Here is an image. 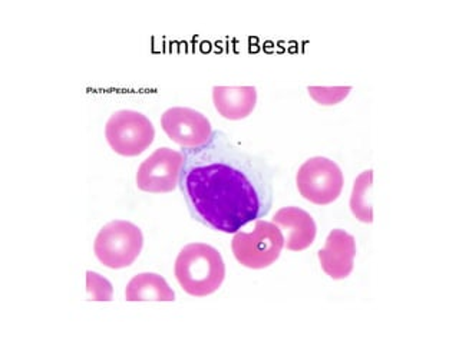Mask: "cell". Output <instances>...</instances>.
Here are the masks:
<instances>
[{"label": "cell", "mask_w": 459, "mask_h": 344, "mask_svg": "<svg viewBox=\"0 0 459 344\" xmlns=\"http://www.w3.org/2000/svg\"><path fill=\"white\" fill-rule=\"evenodd\" d=\"M307 92L317 104L333 107L348 98L351 86H308Z\"/></svg>", "instance_id": "14"}, {"label": "cell", "mask_w": 459, "mask_h": 344, "mask_svg": "<svg viewBox=\"0 0 459 344\" xmlns=\"http://www.w3.org/2000/svg\"><path fill=\"white\" fill-rule=\"evenodd\" d=\"M373 186V171L368 169L363 171L353 184V190L351 195V214L355 215V219L365 224H372L373 222V207L370 202V191Z\"/></svg>", "instance_id": "13"}, {"label": "cell", "mask_w": 459, "mask_h": 344, "mask_svg": "<svg viewBox=\"0 0 459 344\" xmlns=\"http://www.w3.org/2000/svg\"><path fill=\"white\" fill-rule=\"evenodd\" d=\"M283 234L284 247L289 251H303L316 238V222L312 215L299 207L280 208L273 221Z\"/></svg>", "instance_id": "10"}, {"label": "cell", "mask_w": 459, "mask_h": 344, "mask_svg": "<svg viewBox=\"0 0 459 344\" xmlns=\"http://www.w3.org/2000/svg\"><path fill=\"white\" fill-rule=\"evenodd\" d=\"M143 236L133 222L115 219L108 222L98 233L93 251L105 267L121 270L129 267L141 254Z\"/></svg>", "instance_id": "3"}, {"label": "cell", "mask_w": 459, "mask_h": 344, "mask_svg": "<svg viewBox=\"0 0 459 344\" xmlns=\"http://www.w3.org/2000/svg\"><path fill=\"white\" fill-rule=\"evenodd\" d=\"M323 271L330 279L344 280L351 276L355 267L356 240L355 236L344 229L336 228L330 231L326 244L317 253Z\"/></svg>", "instance_id": "9"}, {"label": "cell", "mask_w": 459, "mask_h": 344, "mask_svg": "<svg viewBox=\"0 0 459 344\" xmlns=\"http://www.w3.org/2000/svg\"><path fill=\"white\" fill-rule=\"evenodd\" d=\"M179 287L193 297H207L221 287L226 264L219 250L204 243H191L179 251L176 260Z\"/></svg>", "instance_id": "2"}, {"label": "cell", "mask_w": 459, "mask_h": 344, "mask_svg": "<svg viewBox=\"0 0 459 344\" xmlns=\"http://www.w3.org/2000/svg\"><path fill=\"white\" fill-rule=\"evenodd\" d=\"M212 102L222 118L240 121L255 111L257 90L255 86H214Z\"/></svg>", "instance_id": "11"}, {"label": "cell", "mask_w": 459, "mask_h": 344, "mask_svg": "<svg viewBox=\"0 0 459 344\" xmlns=\"http://www.w3.org/2000/svg\"><path fill=\"white\" fill-rule=\"evenodd\" d=\"M161 126L169 140L183 150L203 147L214 133L207 116L191 108H169L162 114Z\"/></svg>", "instance_id": "8"}, {"label": "cell", "mask_w": 459, "mask_h": 344, "mask_svg": "<svg viewBox=\"0 0 459 344\" xmlns=\"http://www.w3.org/2000/svg\"><path fill=\"white\" fill-rule=\"evenodd\" d=\"M86 293L88 300L111 301L114 298L112 284L98 272L86 271Z\"/></svg>", "instance_id": "15"}, {"label": "cell", "mask_w": 459, "mask_h": 344, "mask_svg": "<svg viewBox=\"0 0 459 344\" xmlns=\"http://www.w3.org/2000/svg\"><path fill=\"white\" fill-rule=\"evenodd\" d=\"M183 167V152L158 148L140 165L135 176L136 186L143 193H171L179 184Z\"/></svg>", "instance_id": "7"}, {"label": "cell", "mask_w": 459, "mask_h": 344, "mask_svg": "<svg viewBox=\"0 0 459 344\" xmlns=\"http://www.w3.org/2000/svg\"><path fill=\"white\" fill-rule=\"evenodd\" d=\"M284 248L283 234L274 222L257 219L251 233L238 231L231 241L237 262L251 270L267 269Z\"/></svg>", "instance_id": "4"}, {"label": "cell", "mask_w": 459, "mask_h": 344, "mask_svg": "<svg viewBox=\"0 0 459 344\" xmlns=\"http://www.w3.org/2000/svg\"><path fill=\"white\" fill-rule=\"evenodd\" d=\"M126 301H174L176 294L167 280L155 272H141L133 277L126 290Z\"/></svg>", "instance_id": "12"}, {"label": "cell", "mask_w": 459, "mask_h": 344, "mask_svg": "<svg viewBox=\"0 0 459 344\" xmlns=\"http://www.w3.org/2000/svg\"><path fill=\"white\" fill-rule=\"evenodd\" d=\"M179 188L191 217L226 234L264 219L273 207L274 178L270 165L241 150L222 131L203 147L183 150Z\"/></svg>", "instance_id": "1"}, {"label": "cell", "mask_w": 459, "mask_h": 344, "mask_svg": "<svg viewBox=\"0 0 459 344\" xmlns=\"http://www.w3.org/2000/svg\"><path fill=\"white\" fill-rule=\"evenodd\" d=\"M296 184L305 200L316 205H329L341 197L343 172L329 158H310L299 168Z\"/></svg>", "instance_id": "6"}, {"label": "cell", "mask_w": 459, "mask_h": 344, "mask_svg": "<svg viewBox=\"0 0 459 344\" xmlns=\"http://www.w3.org/2000/svg\"><path fill=\"white\" fill-rule=\"evenodd\" d=\"M105 136L117 154L136 157L154 142L155 129L150 119L141 112L122 109L114 112L108 119Z\"/></svg>", "instance_id": "5"}]
</instances>
